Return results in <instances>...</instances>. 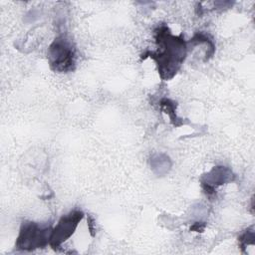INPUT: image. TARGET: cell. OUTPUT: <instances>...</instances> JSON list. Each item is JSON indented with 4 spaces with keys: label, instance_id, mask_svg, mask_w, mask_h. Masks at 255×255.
Here are the masks:
<instances>
[{
    "label": "cell",
    "instance_id": "6da1fadb",
    "mask_svg": "<svg viewBox=\"0 0 255 255\" xmlns=\"http://www.w3.org/2000/svg\"><path fill=\"white\" fill-rule=\"evenodd\" d=\"M50 241L47 229H42L34 223L24 224L17 240V246L22 249H34L41 247Z\"/></svg>",
    "mask_w": 255,
    "mask_h": 255
},
{
    "label": "cell",
    "instance_id": "7a4b0ae2",
    "mask_svg": "<svg viewBox=\"0 0 255 255\" xmlns=\"http://www.w3.org/2000/svg\"><path fill=\"white\" fill-rule=\"evenodd\" d=\"M51 64L56 70L64 72L72 68L74 64V53L72 48L64 40H56L50 51Z\"/></svg>",
    "mask_w": 255,
    "mask_h": 255
},
{
    "label": "cell",
    "instance_id": "3957f363",
    "mask_svg": "<svg viewBox=\"0 0 255 255\" xmlns=\"http://www.w3.org/2000/svg\"><path fill=\"white\" fill-rule=\"evenodd\" d=\"M82 216L83 215L81 212H73L68 216L63 217L59 221L58 225L52 230L49 243L53 247H56L60 245L63 241H65L68 237H70V235L75 230L79 220H81Z\"/></svg>",
    "mask_w": 255,
    "mask_h": 255
}]
</instances>
